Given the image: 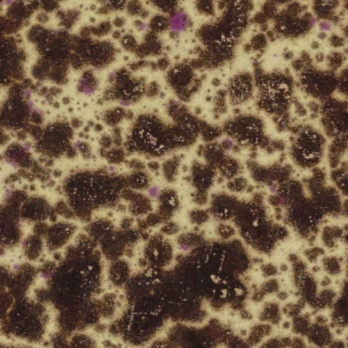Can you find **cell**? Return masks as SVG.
Segmentation results:
<instances>
[{
    "label": "cell",
    "instance_id": "obj_1",
    "mask_svg": "<svg viewBox=\"0 0 348 348\" xmlns=\"http://www.w3.org/2000/svg\"><path fill=\"white\" fill-rule=\"evenodd\" d=\"M258 90L256 107L271 117L290 112L294 99V81L283 73L264 74L256 71L254 78Z\"/></svg>",
    "mask_w": 348,
    "mask_h": 348
},
{
    "label": "cell",
    "instance_id": "obj_2",
    "mask_svg": "<svg viewBox=\"0 0 348 348\" xmlns=\"http://www.w3.org/2000/svg\"><path fill=\"white\" fill-rule=\"evenodd\" d=\"M223 133L240 148L254 152L265 150L271 138L266 134V126L260 116L254 114H238L229 118L221 127Z\"/></svg>",
    "mask_w": 348,
    "mask_h": 348
},
{
    "label": "cell",
    "instance_id": "obj_3",
    "mask_svg": "<svg viewBox=\"0 0 348 348\" xmlns=\"http://www.w3.org/2000/svg\"><path fill=\"white\" fill-rule=\"evenodd\" d=\"M326 144V139L320 131L311 125H301L292 139L289 154L295 165L311 169L321 163Z\"/></svg>",
    "mask_w": 348,
    "mask_h": 348
},
{
    "label": "cell",
    "instance_id": "obj_4",
    "mask_svg": "<svg viewBox=\"0 0 348 348\" xmlns=\"http://www.w3.org/2000/svg\"><path fill=\"white\" fill-rule=\"evenodd\" d=\"M347 101L329 97L320 101V124L324 133L331 139L347 137Z\"/></svg>",
    "mask_w": 348,
    "mask_h": 348
},
{
    "label": "cell",
    "instance_id": "obj_5",
    "mask_svg": "<svg viewBox=\"0 0 348 348\" xmlns=\"http://www.w3.org/2000/svg\"><path fill=\"white\" fill-rule=\"evenodd\" d=\"M337 84V76L333 71H321L311 67L304 69L298 79L301 90L320 101L332 96Z\"/></svg>",
    "mask_w": 348,
    "mask_h": 348
},
{
    "label": "cell",
    "instance_id": "obj_6",
    "mask_svg": "<svg viewBox=\"0 0 348 348\" xmlns=\"http://www.w3.org/2000/svg\"><path fill=\"white\" fill-rule=\"evenodd\" d=\"M254 77L249 73H241L230 78L226 89L229 104L237 106L250 101L255 92Z\"/></svg>",
    "mask_w": 348,
    "mask_h": 348
},
{
    "label": "cell",
    "instance_id": "obj_7",
    "mask_svg": "<svg viewBox=\"0 0 348 348\" xmlns=\"http://www.w3.org/2000/svg\"><path fill=\"white\" fill-rule=\"evenodd\" d=\"M217 171L210 165L195 162L192 165V177L194 186L200 190H206L213 185L216 179Z\"/></svg>",
    "mask_w": 348,
    "mask_h": 348
},
{
    "label": "cell",
    "instance_id": "obj_8",
    "mask_svg": "<svg viewBox=\"0 0 348 348\" xmlns=\"http://www.w3.org/2000/svg\"><path fill=\"white\" fill-rule=\"evenodd\" d=\"M347 138L332 139L328 147V159L331 169L337 168L343 161L347 150Z\"/></svg>",
    "mask_w": 348,
    "mask_h": 348
},
{
    "label": "cell",
    "instance_id": "obj_9",
    "mask_svg": "<svg viewBox=\"0 0 348 348\" xmlns=\"http://www.w3.org/2000/svg\"><path fill=\"white\" fill-rule=\"evenodd\" d=\"M226 155V152L223 150L220 143L215 142L207 143L203 146L202 156L205 159L206 164L216 170L220 163Z\"/></svg>",
    "mask_w": 348,
    "mask_h": 348
},
{
    "label": "cell",
    "instance_id": "obj_10",
    "mask_svg": "<svg viewBox=\"0 0 348 348\" xmlns=\"http://www.w3.org/2000/svg\"><path fill=\"white\" fill-rule=\"evenodd\" d=\"M242 169V165L238 159L226 154L217 167L216 171L219 173L220 176L224 177V180H229L240 175Z\"/></svg>",
    "mask_w": 348,
    "mask_h": 348
},
{
    "label": "cell",
    "instance_id": "obj_11",
    "mask_svg": "<svg viewBox=\"0 0 348 348\" xmlns=\"http://www.w3.org/2000/svg\"><path fill=\"white\" fill-rule=\"evenodd\" d=\"M330 178L337 188L343 193L346 194L347 187V163L342 161L337 168L332 169L330 172Z\"/></svg>",
    "mask_w": 348,
    "mask_h": 348
},
{
    "label": "cell",
    "instance_id": "obj_12",
    "mask_svg": "<svg viewBox=\"0 0 348 348\" xmlns=\"http://www.w3.org/2000/svg\"><path fill=\"white\" fill-rule=\"evenodd\" d=\"M224 133L222 127L213 125L207 122L201 120L200 135L202 139L206 143L215 142L217 139L222 137Z\"/></svg>",
    "mask_w": 348,
    "mask_h": 348
},
{
    "label": "cell",
    "instance_id": "obj_13",
    "mask_svg": "<svg viewBox=\"0 0 348 348\" xmlns=\"http://www.w3.org/2000/svg\"><path fill=\"white\" fill-rule=\"evenodd\" d=\"M97 88V82L96 78L93 77L92 74H87L85 78H83L78 84V89L84 95H92L96 91Z\"/></svg>",
    "mask_w": 348,
    "mask_h": 348
},
{
    "label": "cell",
    "instance_id": "obj_14",
    "mask_svg": "<svg viewBox=\"0 0 348 348\" xmlns=\"http://www.w3.org/2000/svg\"><path fill=\"white\" fill-rule=\"evenodd\" d=\"M226 98H227L226 90L220 89L217 91L214 99V112L216 114L220 115L223 114H224L227 112L228 107L226 103Z\"/></svg>",
    "mask_w": 348,
    "mask_h": 348
},
{
    "label": "cell",
    "instance_id": "obj_15",
    "mask_svg": "<svg viewBox=\"0 0 348 348\" xmlns=\"http://www.w3.org/2000/svg\"><path fill=\"white\" fill-rule=\"evenodd\" d=\"M228 188L231 191L239 192L247 188L248 186V180L241 176V175L236 176L232 179L229 180L226 184Z\"/></svg>",
    "mask_w": 348,
    "mask_h": 348
},
{
    "label": "cell",
    "instance_id": "obj_16",
    "mask_svg": "<svg viewBox=\"0 0 348 348\" xmlns=\"http://www.w3.org/2000/svg\"><path fill=\"white\" fill-rule=\"evenodd\" d=\"M336 90L346 98L347 97V74L346 69L342 71L339 76H337Z\"/></svg>",
    "mask_w": 348,
    "mask_h": 348
},
{
    "label": "cell",
    "instance_id": "obj_17",
    "mask_svg": "<svg viewBox=\"0 0 348 348\" xmlns=\"http://www.w3.org/2000/svg\"><path fill=\"white\" fill-rule=\"evenodd\" d=\"M124 115V113L123 110H121L120 108H116L115 110H111L109 112H107L105 114L104 118H105V122H107L108 124L110 125H115L118 124V122L122 120V118Z\"/></svg>",
    "mask_w": 348,
    "mask_h": 348
},
{
    "label": "cell",
    "instance_id": "obj_18",
    "mask_svg": "<svg viewBox=\"0 0 348 348\" xmlns=\"http://www.w3.org/2000/svg\"><path fill=\"white\" fill-rule=\"evenodd\" d=\"M177 160H169V161L165 163L163 165V171L165 173V177L168 180L172 181L175 177L176 171L177 170Z\"/></svg>",
    "mask_w": 348,
    "mask_h": 348
},
{
    "label": "cell",
    "instance_id": "obj_19",
    "mask_svg": "<svg viewBox=\"0 0 348 348\" xmlns=\"http://www.w3.org/2000/svg\"><path fill=\"white\" fill-rule=\"evenodd\" d=\"M106 157L111 163H119L124 159V152L122 149H115L105 153Z\"/></svg>",
    "mask_w": 348,
    "mask_h": 348
},
{
    "label": "cell",
    "instance_id": "obj_20",
    "mask_svg": "<svg viewBox=\"0 0 348 348\" xmlns=\"http://www.w3.org/2000/svg\"><path fill=\"white\" fill-rule=\"evenodd\" d=\"M172 27L176 30H183L185 27V21H184V15L182 13H179L175 15L173 17L172 21H171Z\"/></svg>",
    "mask_w": 348,
    "mask_h": 348
},
{
    "label": "cell",
    "instance_id": "obj_21",
    "mask_svg": "<svg viewBox=\"0 0 348 348\" xmlns=\"http://www.w3.org/2000/svg\"><path fill=\"white\" fill-rule=\"evenodd\" d=\"M292 105H294V112L297 114V116H300V117H304V116H307L308 111L307 108L304 107L303 103L298 101L295 97L293 100Z\"/></svg>",
    "mask_w": 348,
    "mask_h": 348
},
{
    "label": "cell",
    "instance_id": "obj_22",
    "mask_svg": "<svg viewBox=\"0 0 348 348\" xmlns=\"http://www.w3.org/2000/svg\"><path fill=\"white\" fill-rule=\"evenodd\" d=\"M269 145L274 151L283 152L286 148L285 142L282 139H271Z\"/></svg>",
    "mask_w": 348,
    "mask_h": 348
},
{
    "label": "cell",
    "instance_id": "obj_23",
    "mask_svg": "<svg viewBox=\"0 0 348 348\" xmlns=\"http://www.w3.org/2000/svg\"><path fill=\"white\" fill-rule=\"evenodd\" d=\"M220 146L223 148V150L226 152L228 151L232 150L233 147L234 145L235 144V143L234 141L232 140L231 139L229 138V137H227V138L223 139V140L220 143Z\"/></svg>",
    "mask_w": 348,
    "mask_h": 348
},
{
    "label": "cell",
    "instance_id": "obj_24",
    "mask_svg": "<svg viewBox=\"0 0 348 348\" xmlns=\"http://www.w3.org/2000/svg\"><path fill=\"white\" fill-rule=\"evenodd\" d=\"M307 107L313 114H317L320 115V103H318L316 101H310L307 103Z\"/></svg>",
    "mask_w": 348,
    "mask_h": 348
},
{
    "label": "cell",
    "instance_id": "obj_25",
    "mask_svg": "<svg viewBox=\"0 0 348 348\" xmlns=\"http://www.w3.org/2000/svg\"><path fill=\"white\" fill-rule=\"evenodd\" d=\"M158 90L157 84L155 82H154V84H150V87H149V89H148V95L150 94V96H154L158 93Z\"/></svg>",
    "mask_w": 348,
    "mask_h": 348
},
{
    "label": "cell",
    "instance_id": "obj_26",
    "mask_svg": "<svg viewBox=\"0 0 348 348\" xmlns=\"http://www.w3.org/2000/svg\"><path fill=\"white\" fill-rule=\"evenodd\" d=\"M112 143V139L111 137L108 136H104L102 137L101 139V145L104 148H108L111 146Z\"/></svg>",
    "mask_w": 348,
    "mask_h": 348
},
{
    "label": "cell",
    "instance_id": "obj_27",
    "mask_svg": "<svg viewBox=\"0 0 348 348\" xmlns=\"http://www.w3.org/2000/svg\"><path fill=\"white\" fill-rule=\"evenodd\" d=\"M148 193L149 195H150V197H154L157 196L158 193V187L156 186H152L151 188H149L148 190Z\"/></svg>",
    "mask_w": 348,
    "mask_h": 348
},
{
    "label": "cell",
    "instance_id": "obj_28",
    "mask_svg": "<svg viewBox=\"0 0 348 348\" xmlns=\"http://www.w3.org/2000/svg\"><path fill=\"white\" fill-rule=\"evenodd\" d=\"M148 167L152 170H157L159 168V165L156 162H151L148 164Z\"/></svg>",
    "mask_w": 348,
    "mask_h": 348
},
{
    "label": "cell",
    "instance_id": "obj_29",
    "mask_svg": "<svg viewBox=\"0 0 348 348\" xmlns=\"http://www.w3.org/2000/svg\"><path fill=\"white\" fill-rule=\"evenodd\" d=\"M320 28L322 29H324V30H328V29L330 28V25L328 24L326 22H324V23H321L320 24Z\"/></svg>",
    "mask_w": 348,
    "mask_h": 348
},
{
    "label": "cell",
    "instance_id": "obj_30",
    "mask_svg": "<svg viewBox=\"0 0 348 348\" xmlns=\"http://www.w3.org/2000/svg\"><path fill=\"white\" fill-rule=\"evenodd\" d=\"M212 84H213V85L215 86H218L220 85L221 81L218 78H214V79L213 80Z\"/></svg>",
    "mask_w": 348,
    "mask_h": 348
},
{
    "label": "cell",
    "instance_id": "obj_31",
    "mask_svg": "<svg viewBox=\"0 0 348 348\" xmlns=\"http://www.w3.org/2000/svg\"><path fill=\"white\" fill-rule=\"evenodd\" d=\"M23 150L26 152H29V150H30V148H30V146H29V144H27V143H25V144H23Z\"/></svg>",
    "mask_w": 348,
    "mask_h": 348
},
{
    "label": "cell",
    "instance_id": "obj_32",
    "mask_svg": "<svg viewBox=\"0 0 348 348\" xmlns=\"http://www.w3.org/2000/svg\"><path fill=\"white\" fill-rule=\"evenodd\" d=\"M40 277H42V278H43V279H48L49 277V274L46 273H42L40 274Z\"/></svg>",
    "mask_w": 348,
    "mask_h": 348
},
{
    "label": "cell",
    "instance_id": "obj_33",
    "mask_svg": "<svg viewBox=\"0 0 348 348\" xmlns=\"http://www.w3.org/2000/svg\"><path fill=\"white\" fill-rule=\"evenodd\" d=\"M7 162H8V164L10 165H11V166L14 167H16V163H15L14 161H12V160H10V159H8V160H7Z\"/></svg>",
    "mask_w": 348,
    "mask_h": 348
},
{
    "label": "cell",
    "instance_id": "obj_34",
    "mask_svg": "<svg viewBox=\"0 0 348 348\" xmlns=\"http://www.w3.org/2000/svg\"><path fill=\"white\" fill-rule=\"evenodd\" d=\"M10 195H11V190H7L6 191L5 197L7 198V197H10Z\"/></svg>",
    "mask_w": 348,
    "mask_h": 348
},
{
    "label": "cell",
    "instance_id": "obj_35",
    "mask_svg": "<svg viewBox=\"0 0 348 348\" xmlns=\"http://www.w3.org/2000/svg\"><path fill=\"white\" fill-rule=\"evenodd\" d=\"M31 94V91L30 90H26L25 92V96H30V95Z\"/></svg>",
    "mask_w": 348,
    "mask_h": 348
},
{
    "label": "cell",
    "instance_id": "obj_36",
    "mask_svg": "<svg viewBox=\"0 0 348 348\" xmlns=\"http://www.w3.org/2000/svg\"><path fill=\"white\" fill-rule=\"evenodd\" d=\"M18 269H19V266H18V264H15V265H14V267H13V269H14V271H17Z\"/></svg>",
    "mask_w": 348,
    "mask_h": 348
},
{
    "label": "cell",
    "instance_id": "obj_37",
    "mask_svg": "<svg viewBox=\"0 0 348 348\" xmlns=\"http://www.w3.org/2000/svg\"><path fill=\"white\" fill-rule=\"evenodd\" d=\"M252 224H253V226H255V227H256V226H258V221L254 220L253 223H252Z\"/></svg>",
    "mask_w": 348,
    "mask_h": 348
},
{
    "label": "cell",
    "instance_id": "obj_38",
    "mask_svg": "<svg viewBox=\"0 0 348 348\" xmlns=\"http://www.w3.org/2000/svg\"><path fill=\"white\" fill-rule=\"evenodd\" d=\"M12 0H5V3L6 4H10V3H12Z\"/></svg>",
    "mask_w": 348,
    "mask_h": 348
}]
</instances>
